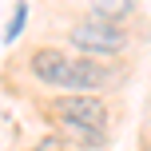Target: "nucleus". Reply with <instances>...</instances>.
Segmentation results:
<instances>
[{
    "mask_svg": "<svg viewBox=\"0 0 151 151\" xmlns=\"http://www.w3.org/2000/svg\"><path fill=\"white\" fill-rule=\"evenodd\" d=\"M68 44L76 52H83L88 60H99V56H119L127 48V28L123 24H99V20H76L68 32Z\"/></svg>",
    "mask_w": 151,
    "mask_h": 151,
    "instance_id": "obj_1",
    "label": "nucleus"
},
{
    "mask_svg": "<svg viewBox=\"0 0 151 151\" xmlns=\"http://www.w3.org/2000/svg\"><path fill=\"white\" fill-rule=\"evenodd\" d=\"M52 111L64 127H88V131L107 127V99L99 96H60L52 104Z\"/></svg>",
    "mask_w": 151,
    "mask_h": 151,
    "instance_id": "obj_2",
    "label": "nucleus"
},
{
    "mask_svg": "<svg viewBox=\"0 0 151 151\" xmlns=\"http://www.w3.org/2000/svg\"><path fill=\"white\" fill-rule=\"evenodd\" d=\"M115 80H119V72H115L111 64L80 56V60L68 64V80H64V88H68V96H99V91L111 88Z\"/></svg>",
    "mask_w": 151,
    "mask_h": 151,
    "instance_id": "obj_3",
    "label": "nucleus"
},
{
    "mask_svg": "<svg viewBox=\"0 0 151 151\" xmlns=\"http://www.w3.org/2000/svg\"><path fill=\"white\" fill-rule=\"evenodd\" d=\"M68 52L64 48H36V52L28 56V68L36 76L40 83H52V88H64V80H68Z\"/></svg>",
    "mask_w": 151,
    "mask_h": 151,
    "instance_id": "obj_4",
    "label": "nucleus"
},
{
    "mask_svg": "<svg viewBox=\"0 0 151 151\" xmlns=\"http://www.w3.org/2000/svg\"><path fill=\"white\" fill-rule=\"evenodd\" d=\"M131 12H135V4H127V0H104V4H91V8H88V20L119 24V20H127Z\"/></svg>",
    "mask_w": 151,
    "mask_h": 151,
    "instance_id": "obj_5",
    "label": "nucleus"
},
{
    "mask_svg": "<svg viewBox=\"0 0 151 151\" xmlns=\"http://www.w3.org/2000/svg\"><path fill=\"white\" fill-rule=\"evenodd\" d=\"M64 135L80 139L83 147H99V143H104V131H88V127H64Z\"/></svg>",
    "mask_w": 151,
    "mask_h": 151,
    "instance_id": "obj_6",
    "label": "nucleus"
},
{
    "mask_svg": "<svg viewBox=\"0 0 151 151\" xmlns=\"http://www.w3.org/2000/svg\"><path fill=\"white\" fill-rule=\"evenodd\" d=\"M24 20H28V8H24V4H16V12H12V24H8V36H4V40H16V36H20Z\"/></svg>",
    "mask_w": 151,
    "mask_h": 151,
    "instance_id": "obj_7",
    "label": "nucleus"
},
{
    "mask_svg": "<svg viewBox=\"0 0 151 151\" xmlns=\"http://www.w3.org/2000/svg\"><path fill=\"white\" fill-rule=\"evenodd\" d=\"M32 151H64V135H44Z\"/></svg>",
    "mask_w": 151,
    "mask_h": 151,
    "instance_id": "obj_8",
    "label": "nucleus"
}]
</instances>
